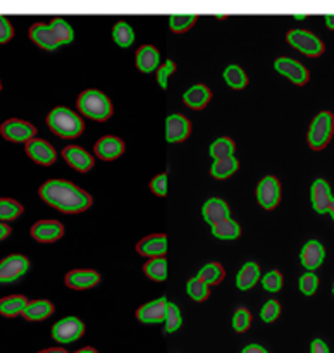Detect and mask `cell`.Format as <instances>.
<instances>
[{
  "mask_svg": "<svg viewBox=\"0 0 334 353\" xmlns=\"http://www.w3.org/2000/svg\"><path fill=\"white\" fill-rule=\"evenodd\" d=\"M210 231H212L213 238H217V240H222V241H233V240H238V238L241 236L240 223H236L233 217L227 221H222V223L216 224V226H212L210 228Z\"/></svg>",
  "mask_w": 334,
  "mask_h": 353,
  "instance_id": "34",
  "label": "cell"
},
{
  "mask_svg": "<svg viewBox=\"0 0 334 353\" xmlns=\"http://www.w3.org/2000/svg\"><path fill=\"white\" fill-rule=\"evenodd\" d=\"M36 126L30 121L17 119V117H10V119L3 121L0 124V133L10 143H24L36 138Z\"/></svg>",
  "mask_w": 334,
  "mask_h": 353,
  "instance_id": "8",
  "label": "cell"
},
{
  "mask_svg": "<svg viewBox=\"0 0 334 353\" xmlns=\"http://www.w3.org/2000/svg\"><path fill=\"white\" fill-rule=\"evenodd\" d=\"M160 64V50L154 45H141L134 54V68L141 74H154Z\"/></svg>",
  "mask_w": 334,
  "mask_h": 353,
  "instance_id": "20",
  "label": "cell"
},
{
  "mask_svg": "<svg viewBox=\"0 0 334 353\" xmlns=\"http://www.w3.org/2000/svg\"><path fill=\"white\" fill-rule=\"evenodd\" d=\"M167 172H158L148 181V190L158 199H164V196H167Z\"/></svg>",
  "mask_w": 334,
  "mask_h": 353,
  "instance_id": "45",
  "label": "cell"
},
{
  "mask_svg": "<svg viewBox=\"0 0 334 353\" xmlns=\"http://www.w3.org/2000/svg\"><path fill=\"white\" fill-rule=\"evenodd\" d=\"M47 126L62 140H74L85 133V121L81 114L65 105H57L47 114Z\"/></svg>",
  "mask_w": 334,
  "mask_h": 353,
  "instance_id": "2",
  "label": "cell"
},
{
  "mask_svg": "<svg viewBox=\"0 0 334 353\" xmlns=\"http://www.w3.org/2000/svg\"><path fill=\"white\" fill-rule=\"evenodd\" d=\"M326 248L319 240H309L300 252V264L306 269V272H313L324 264Z\"/></svg>",
  "mask_w": 334,
  "mask_h": 353,
  "instance_id": "21",
  "label": "cell"
},
{
  "mask_svg": "<svg viewBox=\"0 0 334 353\" xmlns=\"http://www.w3.org/2000/svg\"><path fill=\"white\" fill-rule=\"evenodd\" d=\"M165 141L167 143H182L191 134V121L185 114H171L165 117Z\"/></svg>",
  "mask_w": 334,
  "mask_h": 353,
  "instance_id": "11",
  "label": "cell"
},
{
  "mask_svg": "<svg viewBox=\"0 0 334 353\" xmlns=\"http://www.w3.org/2000/svg\"><path fill=\"white\" fill-rule=\"evenodd\" d=\"M317 288H319V276H317L315 272H305L303 276H300L298 290L302 295L305 296L315 295Z\"/></svg>",
  "mask_w": 334,
  "mask_h": 353,
  "instance_id": "43",
  "label": "cell"
},
{
  "mask_svg": "<svg viewBox=\"0 0 334 353\" xmlns=\"http://www.w3.org/2000/svg\"><path fill=\"white\" fill-rule=\"evenodd\" d=\"M198 23V16L195 14H172L169 16V30L176 34L188 33Z\"/></svg>",
  "mask_w": 334,
  "mask_h": 353,
  "instance_id": "36",
  "label": "cell"
},
{
  "mask_svg": "<svg viewBox=\"0 0 334 353\" xmlns=\"http://www.w3.org/2000/svg\"><path fill=\"white\" fill-rule=\"evenodd\" d=\"M306 16H295V21H305Z\"/></svg>",
  "mask_w": 334,
  "mask_h": 353,
  "instance_id": "54",
  "label": "cell"
},
{
  "mask_svg": "<svg viewBox=\"0 0 334 353\" xmlns=\"http://www.w3.org/2000/svg\"><path fill=\"white\" fill-rule=\"evenodd\" d=\"M262 288L269 293H278L281 292L282 286H284V276H282L281 271L278 269H272V271L265 272L260 278Z\"/></svg>",
  "mask_w": 334,
  "mask_h": 353,
  "instance_id": "40",
  "label": "cell"
},
{
  "mask_svg": "<svg viewBox=\"0 0 334 353\" xmlns=\"http://www.w3.org/2000/svg\"><path fill=\"white\" fill-rule=\"evenodd\" d=\"M112 40L116 41L117 47L121 48L133 47L134 40H136L133 26H131L127 21H116V24L112 26Z\"/></svg>",
  "mask_w": 334,
  "mask_h": 353,
  "instance_id": "30",
  "label": "cell"
},
{
  "mask_svg": "<svg viewBox=\"0 0 334 353\" xmlns=\"http://www.w3.org/2000/svg\"><path fill=\"white\" fill-rule=\"evenodd\" d=\"M202 217L210 228L216 224L222 223V221L231 219V209L229 203L226 200L219 199V196H212V199L205 200L202 205Z\"/></svg>",
  "mask_w": 334,
  "mask_h": 353,
  "instance_id": "19",
  "label": "cell"
},
{
  "mask_svg": "<svg viewBox=\"0 0 334 353\" xmlns=\"http://www.w3.org/2000/svg\"><path fill=\"white\" fill-rule=\"evenodd\" d=\"M24 212L23 203L14 199H0V223L16 221Z\"/></svg>",
  "mask_w": 334,
  "mask_h": 353,
  "instance_id": "39",
  "label": "cell"
},
{
  "mask_svg": "<svg viewBox=\"0 0 334 353\" xmlns=\"http://www.w3.org/2000/svg\"><path fill=\"white\" fill-rule=\"evenodd\" d=\"M255 199H257V203L264 210L271 212L275 207L281 203L282 199V188L281 181H279L275 176L267 174L257 183V188H255Z\"/></svg>",
  "mask_w": 334,
  "mask_h": 353,
  "instance_id": "6",
  "label": "cell"
},
{
  "mask_svg": "<svg viewBox=\"0 0 334 353\" xmlns=\"http://www.w3.org/2000/svg\"><path fill=\"white\" fill-rule=\"evenodd\" d=\"M182 326V314L176 303L167 302V309H165V317H164V333L172 334L178 330H181Z\"/></svg>",
  "mask_w": 334,
  "mask_h": 353,
  "instance_id": "37",
  "label": "cell"
},
{
  "mask_svg": "<svg viewBox=\"0 0 334 353\" xmlns=\"http://www.w3.org/2000/svg\"><path fill=\"white\" fill-rule=\"evenodd\" d=\"M10 233H12V230H10V226L7 223H0V241L7 240V238L10 236Z\"/></svg>",
  "mask_w": 334,
  "mask_h": 353,
  "instance_id": "49",
  "label": "cell"
},
{
  "mask_svg": "<svg viewBox=\"0 0 334 353\" xmlns=\"http://www.w3.org/2000/svg\"><path fill=\"white\" fill-rule=\"evenodd\" d=\"M30 38L36 47H40L41 50L54 52L57 48H61V41L57 40V37L52 31L50 24L45 23H34L30 26Z\"/></svg>",
  "mask_w": 334,
  "mask_h": 353,
  "instance_id": "23",
  "label": "cell"
},
{
  "mask_svg": "<svg viewBox=\"0 0 334 353\" xmlns=\"http://www.w3.org/2000/svg\"><path fill=\"white\" fill-rule=\"evenodd\" d=\"M196 278L202 279L207 286H217L224 281V278H226V269H224L219 262H209V264L200 268Z\"/></svg>",
  "mask_w": 334,
  "mask_h": 353,
  "instance_id": "31",
  "label": "cell"
},
{
  "mask_svg": "<svg viewBox=\"0 0 334 353\" xmlns=\"http://www.w3.org/2000/svg\"><path fill=\"white\" fill-rule=\"evenodd\" d=\"M124 150H126V145L119 137L105 134L93 145V157H98L103 162H112L117 161L124 154Z\"/></svg>",
  "mask_w": 334,
  "mask_h": 353,
  "instance_id": "13",
  "label": "cell"
},
{
  "mask_svg": "<svg viewBox=\"0 0 334 353\" xmlns=\"http://www.w3.org/2000/svg\"><path fill=\"white\" fill-rule=\"evenodd\" d=\"M238 169H240V161L236 157L213 161L212 165H210V176L217 181H224V179L231 178Z\"/></svg>",
  "mask_w": 334,
  "mask_h": 353,
  "instance_id": "32",
  "label": "cell"
},
{
  "mask_svg": "<svg viewBox=\"0 0 334 353\" xmlns=\"http://www.w3.org/2000/svg\"><path fill=\"white\" fill-rule=\"evenodd\" d=\"M234 152H236V143H234L233 138L229 137L216 138L209 147V155L212 157V161H222V159L236 157Z\"/></svg>",
  "mask_w": 334,
  "mask_h": 353,
  "instance_id": "28",
  "label": "cell"
},
{
  "mask_svg": "<svg viewBox=\"0 0 334 353\" xmlns=\"http://www.w3.org/2000/svg\"><path fill=\"white\" fill-rule=\"evenodd\" d=\"M30 300L24 295H9L0 299V316L12 319V317L23 316Z\"/></svg>",
  "mask_w": 334,
  "mask_h": 353,
  "instance_id": "27",
  "label": "cell"
},
{
  "mask_svg": "<svg viewBox=\"0 0 334 353\" xmlns=\"http://www.w3.org/2000/svg\"><path fill=\"white\" fill-rule=\"evenodd\" d=\"M14 38L12 23L6 16H0V45L9 43Z\"/></svg>",
  "mask_w": 334,
  "mask_h": 353,
  "instance_id": "46",
  "label": "cell"
},
{
  "mask_svg": "<svg viewBox=\"0 0 334 353\" xmlns=\"http://www.w3.org/2000/svg\"><path fill=\"white\" fill-rule=\"evenodd\" d=\"M85 331H86V326L79 317L67 316L59 319L57 323L52 326L50 334H52V340L57 341V343L69 345L78 341L79 338H83Z\"/></svg>",
  "mask_w": 334,
  "mask_h": 353,
  "instance_id": "7",
  "label": "cell"
},
{
  "mask_svg": "<svg viewBox=\"0 0 334 353\" xmlns=\"http://www.w3.org/2000/svg\"><path fill=\"white\" fill-rule=\"evenodd\" d=\"M310 353H331V350L326 341L320 340V338H315L312 341V345H310Z\"/></svg>",
  "mask_w": 334,
  "mask_h": 353,
  "instance_id": "47",
  "label": "cell"
},
{
  "mask_svg": "<svg viewBox=\"0 0 334 353\" xmlns=\"http://www.w3.org/2000/svg\"><path fill=\"white\" fill-rule=\"evenodd\" d=\"M167 302L169 300L165 296H158V299L150 300V302L138 307L136 312H134V317H136L138 323L147 324V326H150V324H164Z\"/></svg>",
  "mask_w": 334,
  "mask_h": 353,
  "instance_id": "16",
  "label": "cell"
},
{
  "mask_svg": "<svg viewBox=\"0 0 334 353\" xmlns=\"http://www.w3.org/2000/svg\"><path fill=\"white\" fill-rule=\"evenodd\" d=\"M38 195L47 205L62 214H81L92 207L93 199L86 190L67 179H48L38 188Z\"/></svg>",
  "mask_w": 334,
  "mask_h": 353,
  "instance_id": "1",
  "label": "cell"
},
{
  "mask_svg": "<svg viewBox=\"0 0 334 353\" xmlns=\"http://www.w3.org/2000/svg\"><path fill=\"white\" fill-rule=\"evenodd\" d=\"M30 271V259L23 254H10L0 261V285H10Z\"/></svg>",
  "mask_w": 334,
  "mask_h": 353,
  "instance_id": "9",
  "label": "cell"
},
{
  "mask_svg": "<svg viewBox=\"0 0 334 353\" xmlns=\"http://www.w3.org/2000/svg\"><path fill=\"white\" fill-rule=\"evenodd\" d=\"M55 307L50 300L47 299H36L30 300L24 309L23 317L28 321V323H41V321L48 319V317L54 314Z\"/></svg>",
  "mask_w": 334,
  "mask_h": 353,
  "instance_id": "25",
  "label": "cell"
},
{
  "mask_svg": "<svg viewBox=\"0 0 334 353\" xmlns=\"http://www.w3.org/2000/svg\"><path fill=\"white\" fill-rule=\"evenodd\" d=\"M212 100V90L209 88L203 83H196V85L189 86L185 93H182V103H185L188 109L193 110H202Z\"/></svg>",
  "mask_w": 334,
  "mask_h": 353,
  "instance_id": "24",
  "label": "cell"
},
{
  "mask_svg": "<svg viewBox=\"0 0 334 353\" xmlns=\"http://www.w3.org/2000/svg\"><path fill=\"white\" fill-rule=\"evenodd\" d=\"M241 353H269L267 350H265L264 347H260V345H247V347L241 350Z\"/></svg>",
  "mask_w": 334,
  "mask_h": 353,
  "instance_id": "48",
  "label": "cell"
},
{
  "mask_svg": "<svg viewBox=\"0 0 334 353\" xmlns=\"http://www.w3.org/2000/svg\"><path fill=\"white\" fill-rule=\"evenodd\" d=\"M186 295L193 300V302H205L210 296V286H207L202 279L195 278L186 281Z\"/></svg>",
  "mask_w": 334,
  "mask_h": 353,
  "instance_id": "38",
  "label": "cell"
},
{
  "mask_svg": "<svg viewBox=\"0 0 334 353\" xmlns=\"http://www.w3.org/2000/svg\"><path fill=\"white\" fill-rule=\"evenodd\" d=\"M176 69H178V64H176V61H172V59H167V61L162 62L160 65H158V69L155 71V78H157V83L158 86H160V90H167V85H169V79H171V76L174 74Z\"/></svg>",
  "mask_w": 334,
  "mask_h": 353,
  "instance_id": "42",
  "label": "cell"
},
{
  "mask_svg": "<svg viewBox=\"0 0 334 353\" xmlns=\"http://www.w3.org/2000/svg\"><path fill=\"white\" fill-rule=\"evenodd\" d=\"M222 79L231 90H236V92H241V90H244L248 86V74L238 64L227 65L222 71Z\"/></svg>",
  "mask_w": 334,
  "mask_h": 353,
  "instance_id": "29",
  "label": "cell"
},
{
  "mask_svg": "<svg viewBox=\"0 0 334 353\" xmlns=\"http://www.w3.org/2000/svg\"><path fill=\"white\" fill-rule=\"evenodd\" d=\"M62 159L65 161V164L71 165L74 171L81 172H90L95 165V157L93 154H90L86 148L79 147V145H67V147L62 148Z\"/></svg>",
  "mask_w": 334,
  "mask_h": 353,
  "instance_id": "15",
  "label": "cell"
},
{
  "mask_svg": "<svg viewBox=\"0 0 334 353\" xmlns=\"http://www.w3.org/2000/svg\"><path fill=\"white\" fill-rule=\"evenodd\" d=\"M134 250H136V254L141 255V257H147L148 261H150V259L165 257V254H167V234H148V236L141 238V240L138 241Z\"/></svg>",
  "mask_w": 334,
  "mask_h": 353,
  "instance_id": "18",
  "label": "cell"
},
{
  "mask_svg": "<svg viewBox=\"0 0 334 353\" xmlns=\"http://www.w3.org/2000/svg\"><path fill=\"white\" fill-rule=\"evenodd\" d=\"M324 23H326V26L329 28L331 31H334V14H327V16L324 17Z\"/></svg>",
  "mask_w": 334,
  "mask_h": 353,
  "instance_id": "50",
  "label": "cell"
},
{
  "mask_svg": "<svg viewBox=\"0 0 334 353\" xmlns=\"http://www.w3.org/2000/svg\"><path fill=\"white\" fill-rule=\"evenodd\" d=\"M231 326L236 333L243 334L250 330L251 326V314L247 307H238L233 314V319H231Z\"/></svg>",
  "mask_w": 334,
  "mask_h": 353,
  "instance_id": "41",
  "label": "cell"
},
{
  "mask_svg": "<svg viewBox=\"0 0 334 353\" xmlns=\"http://www.w3.org/2000/svg\"><path fill=\"white\" fill-rule=\"evenodd\" d=\"M286 43L295 48V50H298L300 54L306 55V57H320L326 52L324 41L315 33L309 30H302V28L289 30L286 33Z\"/></svg>",
  "mask_w": 334,
  "mask_h": 353,
  "instance_id": "5",
  "label": "cell"
},
{
  "mask_svg": "<svg viewBox=\"0 0 334 353\" xmlns=\"http://www.w3.org/2000/svg\"><path fill=\"white\" fill-rule=\"evenodd\" d=\"M74 353H98V352H96L93 347H85V348H79V350Z\"/></svg>",
  "mask_w": 334,
  "mask_h": 353,
  "instance_id": "52",
  "label": "cell"
},
{
  "mask_svg": "<svg viewBox=\"0 0 334 353\" xmlns=\"http://www.w3.org/2000/svg\"><path fill=\"white\" fill-rule=\"evenodd\" d=\"M102 276L95 269H72L64 276V285L76 292H85L100 285Z\"/></svg>",
  "mask_w": 334,
  "mask_h": 353,
  "instance_id": "14",
  "label": "cell"
},
{
  "mask_svg": "<svg viewBox=\"0 0 334 353\" xmlns=\"http://www.w3.org/2000/svg\"><path fill=\"white\" fill-rule=\"evenodd\" d=\"M24 152H26L28 157L38 165H54L57 161V152L52 147V143H48L47 140H41V138H33L31 141H28L24 145Z\"/></svg>",
  "mask_w": 334,
  "mask_h": 353,
  "instance_id": "12",
  "label": "cell"
},
{
  "mask_svg": "<svg viewBox=\"0 0 334 353\" xmlns=\"http://www.w3.org/2000/svg\"><path fill=\"white\" fill-rule=\"evenodd\" d=\"M76 109L81 116L88 117V119L96 121V123H105L112 117L114 103L102 90L88 88L78 95Z\"/></svg>",
  "mask_w": 334,
  "mask_h": 353,
  "instance_id": "3",
  "label": "cell"
},
{
  "mask_svg": "<svg viewBox=\"0 0 334 353\" xmlns=\"http://www.w3.org/2000/svg\"><path fill=\"white\" fill-rule=\"evenodd\" d=\"M64 224L55 219H41L31 226V236L38 243H55L64 236Z\"/></svg>",
  "mask_w": 334,
  "mask_h": 353,
  "instance_id": "17",
  "label": "cell"
},
{
  "mask_svg": "<svg viewBox=\"0 0 334 353\" xmlns=\"http://www.w3.org/2000/svg\"><path fill=\"white\" fill-rule=\"evenodd\" d=\"M143 272L150 281L154 283H164L167 279V259L158 257V259H150L143 264Z\"/></svg>",
  "mask_w": 334,
  "mask_h": 353,
  "instance_id": "33",
  "label": "cell"
},
{
  "mask_svg": "<svg viewBox=\"0 0 334 353\" xmlns=\"http://www.w3.org/2000/svg\"><path fill=\"white\" fill-rule=\"evenodd\" d=\"M333 200V192H331V185L322 178H317L310 186V202H312V209L317 214L324 216L327 214Z\"/></svg>",
  "mask_w": 334,
  "mask_h": 353,
  "instance_id": "22",
  "label": "cell"
},
{
  "mask_svg": "<svg viewBox=\"0 0 334 353\" xmlns=\"http://www.w3.org/2000/svg\"><path fill=\"white\" fill-rule=\"evenodd\" d=\"M0 92H2V81H0Z\"/></svg>",
  "mask_w": 334,
  "mask_h": 353,
  "instance_id": "55",
  "label": "cell"
},
{
  "mask_svg": "<svg viewBox=\"0 0 334 353\" xmlns=\"http://www.w3.org/2000/svg\"><path fill=\"white\" fill-rule=\"evenodd\" d=\"M281 303L278 302V300L271 299L267 300V302L264 303V307L260 309V319L262 323L265 324H272L275 323V321L279 319V316H281Z\"/></svg>",
  "mask_w": 334,
  "mask_h": 353,
  "instance_id": "44",
  "label": "cell"
},
{
  "mask_svg": "<svg viewBox=\"0 0 334 353\" xmlns=\"http://www.w3.org/2000/svg\"><path fill=\"white\" fill-rule=\"evenodd\" d=\"M38 353H67L64 350V348H45V350H41V352H38Z\"/></svg>",
  "mask_w": 334,
  "mask_h": 353,
  "instance_id": "51",
  "label": "cell"
},
{
  "mask_svg": "<svg viewBox=\"0 0 334 353\" xmlns=\"http://www.w3.org/2000/svg\"><path fill=\"white\" fill-rule=\"evenodd\" d=\"M333 295H334V285H333Z\"/></svg>",
  "mask_w": 334,
  "mask_h": 353,
  "instance_id": "56",
  "label": "cell"
},
{
  "mask_svg": "<svg viewBox=\"0 0 334 353\" xmlns=\"http://www.w3.org/2000/svg\"><path fill=\"white\" fill-rule=\"evenodd\" d=\"M274 69L278 74L284 76L296 86H305L310 81V71L296 59L278 57L274 61Z\"/></svg>",
  "mask_w": 334,
  "mask_h": 353,
  "instance_id": "10",
  "label": "cell"
},
{
  "mask_svg": "<svg viewBox=\"0 0 334 353\" xmlns=\"http://www.w3.org/2000/svg\"><path fill=\"white\" fill-rule=\"evenodd\" d=\"M334 134V114L329 110H322L317 114L310 123L306 131V145L312 150H324L329 145Z\"/></svg>",
  "mask_w": 334,
  "mask_h": 353,
  "instance_id": "4",
  "label": "cell"
},
{
  "mask_svg": "<svg viewBox=\"0 0 334 353\" xmlns=\"http://www.w3.org/2000/svg\"><path fill=\"white\" fill-rule=\"evenodd\" d=\"M327 214H329L331 219L334 221V196H333V200H331V205H329V210H327Z\"/></svg>",
  "mask_w": 334,
  "mask_h": 353,
  "instance_id": "53",
  "label": "cell"
},
{
  "mask_svg": "<svg viewBox=\"0 0 334 353\" xmlns=\"http://www.w3.org/2000/svg\"><path fill=\"white\" fill-rule=\"evenodd\" d=\"M48 24H50L52 31H54V34L57 37V40L61 41L62 47L74 41V28H72L64 17H52Z\"/></svg>",
  "mask_w": 334,
  "mask_h": 353,
  "instance_id": "35",
  "label": "cell"
},
{
  "mask_svg": "<svg viewBox=\"0 0 334 353\" xmlns=\"http://www.w3.org/2000/svg\"><path fill=\"white\" fill-rule=\"evenodd\" d=\"M260 265L257 262H244L236 274V288L241 292H248L260 281Z\"/></svg>",
  "mask_w": 334,
  "mask_h": 353,
  "instance_id": "26",
  "label": "cell"
}]
</instances>
